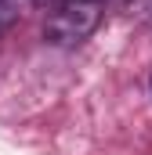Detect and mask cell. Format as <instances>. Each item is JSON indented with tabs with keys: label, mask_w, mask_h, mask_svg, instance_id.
<instances>
[{
	"label": "cell",
	"mask_w": 152,
	"mask_h": 155,
	"mask_svg": "<svg viewBox=\"0 0 152 155\" xmlns=\"http://www.w3.org/2000/svg\"><path fill=\"white\" fill-rule=\"evenodd\" d=\"M22 18V0H0V36Z\"/></svg>",
	"instance_id": "2"
},
{
	"label": "cell",
	"mask_w": 152,
	"mask_h": 155,
	"mask_svg": "<svg viewBox=\"0 0 152 155\" xmlns=\"http://www.w3.org/2000/svg\"><path fill=\"white\" fill-rule=\"evenodd\" d=\"M102 22V4L91 0H65L54 7V15L43 25V36L51 40L54 47H73L80 40H87Z\"/></svg>",
	"instance_id": "1"
},
{
	"label": "cell",
	"mask_w": 152,
	"mask_h": 155,
	"mask_svg": "<svg viewBox=\"0 0 152 155\" xmlns=\"http://www.w3.org/2000/svg\"><path fill=\"white\" fill-rule=\"evenodd\" d=\"M91 4H102V0H91Z\"/></svg>",
	"instance_id": "3"
},
{
	"label": "cell",
	"mask_w": 152,
	"mask_h": 155,
	"mask_svg": "<svg viewBox=\"0 0 152 155\" xmlns=\"http://www.w3.org/2000/svg\"><path fill=\"white\" fill-rule=\"evenodd\" d=\"M149 90H152V79H149Z\"/></svg>",
	"instance_id": "4"
}]
</instances>
